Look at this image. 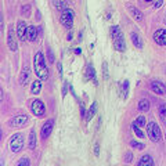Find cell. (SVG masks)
Segmentation results:
<instances>
[{
	"label": "cell",
	"instance_id": "cell-1",
	"mask_svg": "<svg viewBox=\"0 0 166 166\" xmlns=\"http://www.w3.org/2000/svg\"><path fill=\"white\" fill-rule=\"evenodd\" d=\"M33 65H35L36 76L39 78V79H42V80H47V79H49V71H47L45 55H43V53H42V51H37V53L35 54Z\"/></svg>",
	"mask_w": 166,
	"mask_h": 166
},
{
	"label": "cell",
	"instance_id": "cell-2",
	"mask_svg": "<svg viewBox=\"0 0 166 166\" xmlns=\"http://www.w3.org/2000/svg\"><path fill=\"white\" fill-rule=\"evenodd\" d=\"M111 37H112V42H114L115 49H116L119 53H125V50H126L125 36H123L121 28L118 27V25L111 27Z\"/></svg>",
	"mask_w": 166,
	"mask_h": 166
},
{
	"label": "cell",
	"instance_id": "cell-3",
	"mask_svg": "<svg viewBox=\"0 0 166 166\" xmlns=\"http://www.w3.org/2000/svg\"><path fill=\"white\" fill-rule=\"evenodd\" d=\"M147 134H148L149 140L154 141V143H158V141H161L162 139V132H161V127L158 126L157 122L151 121L147 125Z\"/></svg>",
	"mask_w": 166,
	"mask_h": 166
},
{
	"label": "cell",
	"instance_id": "cell-4",
	"mask_svg": "<svg viewBox=\"0 0 166 166\" xmlns=\"http://www.w3.org/2000/svg\"><path fill=\"white\" fill-rule=\"evenodd\" d=\"M73 17H75V13L72 11L71 9H65L61 11V17H60V21L64 27L67 28L68 31H71L72 27H73Z\"/></svg>",
	"mask_w": 166,
	"mask_h": 166
},
{
	"label": "cell",
	"instance_id": "cell-5",
	"mask_svg": "<svg viewBox=\"0 0 166 166\" xmlns=\"http://www.w3.org/2000/svg\"><path fill=\"white\" fill-rule=\"evenodd\" d=\"M9 147L13 152H19L24 147V136L22 134H14L11 139H10V143H9Z\"/></svg>",
	"mask_w": 166,
	"mask_h": 166
},
{
	"label": "cell",
	"instance_id": "cell-6",
	"mask_svg": "<svg viewBox=\"0 0 166 166\" xmlns=\"http://www.w3.org/2000/svg\"><path fill=\"white\" fill-rule=\"evenodd\" d=\"M31 109L33 115L37 118H43L46 114V107L43 101L42 100H35V101H32V105H31Z\"/></svg>",
	"mask_w": 166,
	"mask_h": 166
},
{
	"label": "cell",
	"instance_id": "cell-7",
	"mask_svg": "<svg viewBox=\"0 0 166 166\" xmlns=\"http://www.w3.org/2000/svg\"><path fill=\"white\" fill-rule=\"evenodd\" d=\"M149 89L152 90L155 94L158 96H165L166 94V86L165 83H162L159 80H152L149 82Z\"/></svg>",
	"mask_w": 166,
	"mask_h": 166
},
{
	"label": "cell",
	"instance_id": "cell-8",
	"mask_svg": "<svg viewBox=\"0 0 166 166\" xmlns=\"http://www.w3.org/2000/svg\"><path fill=\"white\" fill-rule=\"evenodd\" d=\"M152 39L158 46H166V29H163V28L157 29L154 32Z\"/></svg>",
	"mask_w": 166,
	"mask_h": 166
},
{
	"label": "cell",
	"instance_id": "cell-9",
	"mask_svg": "<svg viewBox=\"0 0 166 166\" xmlns=\"http://www.w3.org/2000/svg\"><path fill=\"white\" fill-rule=\"evenodd\" d=\"M28 122H29V118L27 115H18L10 121V126L11 127H24L28 125Z\"/></svg>",
	"mask_w": 166,
	"mask_h": 166
},
{
	"label": "cell",
	"instance_id": "cell-10",
	"mask_svg": "<svg viewBox=\"0 0 166 166\" xmlns=\"http://www.w3.org/2000/svg\"><path fill=\"white\" fill-rule=\"evenodd\" d=\"M7 46L11 51H15L18 49L17 45V39H15V32H14V28L10 27L9 28V35H7Z\"/></svg>",
	"mask_w": 166,
	"mask_h": 166
},
{
	"label": "cell",
	"instance_id": "cell-11",
	"mask_svg": "<svg viewBox=\"0 0 166 166\" xmlns=\"http://www.w3.org/2000/svg\"><path fill=\"white\" fill-rule=\"evenodd\" d=\"M17 36L19 40H25V37L28 36V27L25 21H19L17 25Z\"/></svg>",
	"mask_w": 166,
	"mask_h": 166
},
{
	"label": "cell",
	"instance_id": "cell-12",
	"mask_svg": "<svg viewBox=\"0 0 166 166\" xmlns=\"http://www.w3.org/2000/svg\"><path fill=\"white\" fill-rule=\"evenodd\" d=\"M53 126H54V122L53 121H47L45 125L42 126V130H40V137L43 140L50 137L51 132H53Z\"/></svg>",
	"mask_w": 166,
	"mask_h": 166
},
{
	"label": "cell",
	"instance_id": "cell-13",
	"mask_svg": "<svg viewBox=\"0 0 166 166\" xmlns=\"http://www.w3.org/2000/svg\"><path fill=\"white\" fill-rule=\"evenodd\" d=\"M127 10L130 11L132 17L134 18L136 21H139V22H141V21H143L144 15H143V13H141V10H139L137 7H134V6H132V4H127Z\"/></svg>",
	"mask_w": 166,
	"mask_h": 166
},
{
	"label": "cell",
	"instance_id": "cell-14",
	"mask_svg": "<svg viewBox=\"0 0 166 166\" xmlns=\"http://www.w3.org/2000/svg\"><path fill=\"white\" fill-rule=\"evenodd\" d=\"M28 80H29V67L24 65L22 71H21V75H19V83H21V86L25 87L28 85Z\"/></svg>",
	"mask_w": 166,
	"mask_h": 166
},
{
	"label": "cell",
	"instance_id": "cell-15",
	"mask_svg": "<svg viewBox=\"0 0 166 166\" xmlns=\"http://www.w3.org/2000/svg\"><path fill=\"white\" fill-rule=\"evenodd\" d=\"M86 80H93L94 85H97V79H96V71H94V67L89 64L87 65V69H86Z\"/></svg>",
	"mask_w": 166,
	"mask_h": 166
},
{
	"label": "cell",
	"instance_id": "cell-16",
	"mask_svg": "<svg viewBox=\"0 0 166 166\" xmlns=\"http://www.w3.org/2000/svg\"><path fill=\"white\" fill-rule=\"evenodd\" d=\"M154 159L151 155H143L137 162V166H152Z\"/></svg>",
	"mask_w": 166,
	"mask_h": 166
},
{
	"label": "cell",
	"instance_id": "cell-17",
	"mask_svg": "<svg viewBox=\"0 0 166 166\" xmlns=\"http://www.w3.org/2000/svg\"><path fill=\"white\" fill-rule=\"evenodd\" d=\"M36 144H37V139H36V132L35 129H32L31 133H29V139H28V147L29 149H35Z\"/></svg>",
	"mask_w": 166,
	"mask_h": 166
},
{
	"label": "cell",
	"instance_id": "cell-18",
	"mask_svg": "<svg viewBox=\"0 0 166 166\" xmlns=\"http://www.w3.org/2000/svg\"><path fill=\"white\" fill-rule=\"evenodd\" d=\"M130 39H132V42H133L134 47H137L139 50L143 49V40H141V37H140L136 32H132L130 33Z\"/></svg>",
	"mask_w": 166,
	"mask_h": 166
},
{
	"label": "cell",
	"instance_id": "cell-19",
	"mask_svg": "<svg viewBox=\"0 0 166 166\" xmlns=\"http://www.w3.org/2000/svg\"><path fill=\"white\" fill-rule=\"evenodd\" d=\"M37 35H39L37 28L33 27V25H29V27H28V39L31 42H35L36 39H37Z\"/></svg>",
	"mask_w": 166,
	"mask_h": 166
},
{
	"label": "cell",
	"instance_id": "cell-20",
	"mask_svg": "<svg viewBox=\"0 0 166 166\" xmlns=\"http://www.w3.org/2000/svg\"><path fill=\"white\" fill-rule=\"evenodd\" d=\"M121 94L123 100H127V96H129V80H123L121 85Z\"/></svg>",
	"mask_w": 166,
	"mask_h": 166
},
{
	"label": "cell",
	"instance_id": "cell-21",
	"mask_svg": "<svg viewBox=\"0 0 166 166\" xmlns=\"http://www.w3.org/2000/svg\"><path fill=\"white\" fill-rule=\"evenodd\" d=\"M149 107H151V104H149L148 100H140L139 101V105H137V108H139V111H141V112H147V111H149Z\"/></svg>",
	"mask_w": 166,
	"mask_h": 166
},
{
	"label": "cell",
	"instance_id": "cell-22",
	"mask_svg": "<svg viewBox=\"0 0 166 166\" xmlns=\"http://www.w3.org/2000/svg\"><path fill=\"white\" fill-rule=\"evenodd\" d=\"M42 90V79H37V80H35L33 83H32V87H31V93L32 94H39Z\"/></svg>",
	"mask_w": 166,
	"mask_h": 166
},
{
	"label": "cell",
	"instance_id": "cell-23",
	"mask_svg": "<svg viewBox=\"0 0 166 166\" xmlns=\"http://www.w3.org/2000/svg\"><path fill=\"white\" fill-rule=\"evenodd\" d=\"M96 112H97V103H93L91 105H90V109H89V112L86 114V121L89 122V121H91L93 119V116L96 115Z\"/></svg>",
	"mask_w": 166,
	"mask_h": 166
},
{
	"label": "cell",
	"instance_id": "cell-24",
	"mask_svg": "<svg viewBox=\"0 0 166 166\" xmlns=\"http://www.w3.org/2000/svg\"><path fill=\"white\" fill-rule=\"evenodd\" d=\"M158 114H159L161 121L166 125V103H162L161 105L158 107Z\"/></svg>",
	"mask_w": 166,
	"mask_h": 166
},
{
	"label": "cell",
	"instance_id": "cell-25",
	"mask_svg": "<svg viewBox=\"0 0 166 166\" xmlns=\"http://www.w3.org/2000/svg\"><path fill=\"white\" fill-rule=\"evenodd\" d=\"M132 129H133V132H134V134L139 137V139H144V133L141 132V129H140V126H137L133 122V125H132Z\"/></svg>",
	"mask_w": 166,
	"mask_h": 166
},
{
	"label": "cell",
	"instance_id": "cell-26",
	"mask_svg": "<svg viewBox=\"0 0 166 166\" xmlns=\"http://www.w3.org/2000/svg\"><path fill=\"white\" fill-rule=\"evenodd\" d=\"M53 4H54V7L57 10H60V11H63V10L67 9V6H65V3H64L63 0H54Z\"/></svg>",
	"mask_w": 166,
	"mask_h": 166
},
{
	"label": "cell",
	"instance_id": "cell-27",
	"mask_svg": "<svg viewBox=\"0 0 166 166\" xmlns=\"http://www.w3.org/2000/svg\"><path fill=\"white\" fill-rule=\"evenodd\" d=\"M130 147H133V148H136V149H139V151H141V149L145 148V145H144L143 143L136 141V140H132V141H130Z\"/></svg>",
	"mask_w": 166,
	"mask_h": 166
},
{
	"label": "cell",
	"instance_id": "cell-28",
	"mask_svg": "<svg viewBox=\"0 0 166 166\" xmlns=\"http://www.w3.org/2000/svg\"><path fill=\"white\" fill-rule=\"evenodd\" d=\"M134 123H136L137 126H140V127H144V126H145V118H144V116H139V118H136Z\"/></svg>",
	"mask_w": 166,
	"mask_h": 166
},
{
	"label": "cell",
	"instance_id": "cell-29",
	"mask_svg": "<svg viewBox=\"0 0 166 166\" xmlns=\"http://www.w3.org/2000/svg\"><path fill=\"white\" fill-rule=\"evenodd\" d=\"M29 165H31L29 158H21V159L18 161V166H29Z\"/></svg>",
	"mask_w": 166,
	"mask_h": 166
},
{
	"label": "cell",
	"instance_id": "cell-30",
	"mask_svg": "<svg viewBox=\"0 0 166 166\" xmlns=\"http://www.w3.org/2000/svg\"><path fill=\"white\" fill-rule=\"evenodd\" d=\"M47 60H49L50 64H54V63H55V60H54V53H53V50H51V49L47 50Z\"/></svg>",
	"mask_w": 166,
	"mask_h": 166
},
{
	"label": "cell",
	"instance_id": "cell-31",
	"mask_svg": "<svg viewBox=\"0 0 166 166\" xmlns=\"http://www.w3.org/2000/svg\"><path fill=\"white\" fill-rule=\"evenodd\" d=\"M21 13H22V15H29V13H31V6H29V4L22 6V9H21Z\"/></svg>",
	"mask_w": 166,
	"mask_h": 166
},
{
	"label": "cell",
	"instance_id": "cell-32",
	"mask_svg": "<svg viewBox=\"0 0 166 166\" xmlns=\"http://www.w3.org/2000/svg\"><path fill=\"white\" fill-rule=\"evenodd\" d=\"M132 159H133V154H132L130 151H129V152H126L125 154V162L126 163H130Z\"/></svg>",
	"mask_w": 166,
	"mask_h": 166
},
{
	"label": "cell",
	"instance_id": "cell-33",
	"mask_svg": "<svg viewBox=\"0 0 166 166\" xmlns=\"http://www.w3.org/2000/svg\"><path fill=\"white\" fill-rule=\"evenodd\" d=\"M103 75H104V78H108V65H107V63H103Z\"/></svg>",
	"mask_w": 166,
	"mask_h": 166
},
{
	"label": "cell",
	"instance_id": "cell-34",
	"mask_svg": "<svg viewBox=\"0 0 166 166\" xmlns=\"http://www.w3.org/2000/svg\"><path fill=\"white\" fill-rule=\"evenodd\" d=\"M93 151H94V155H96V157H98V155H100V144H98V143L94 144V148H93Z\"/></svg>",
	"mask_w": 166,
	"mask_h": 166
},
{
	"label": "cell",
	"instance_id": "cell-35",
	"mask_svg": "<svg viewBox=\"0 0 166 166\" xmlns=\"http://www.w3.org/2000/svg\"><path fill=\"white\" fill-rule=\"evenodd\" d=\"M67 90H68V82H64V85H63V97L67 96Z\"/></svg>",
	"mask_w": 166,
	"mask_h": 166
},
{
	"label": "cell",
	"instance_id": "cell-36",
	"mask_svg": "<svg viewBox=\"0 0 166 166\" xmlns=\"http://www.w3.org/2000/svg\"><path fill=\"white\" fill-rule=\"evenodd\" d=\"M162 3H163V0H155V1H154V7H155V9H159L162 6Z\"/></svg>",
	"mask_w": 166,
	"mask_h": 166
},
{
	"label": "cell",
	"instance_id": "cell-37",
	"mask_svg": "<svg viewBox=\"0 0 166 166\" xmlns=\"http://www.w3.org/2000/svg\"><path fill=\"white\" fill-rule=\"evenodd\" d=\"M57 69H58L60 76H63V65H61V63H58V64H57Z\"/></svg>",
	"mask_w": 166,
	"mask_h": 166
},
{
	"label": "cell",
	"instance_id": "cell-38",
	"mask_svg": "<svg viewBox=\"0 0 166 166\" xmlns=\"http://www.w3.org/2000/svg\"><path fill=\"white\" fill-rule=\"evenodd\" d=\"M80 115H82V118H83V116L86 118V108L83 107V105L80 107Z\"/></svg>",
	"mask_w": 166,
	"mask_h": 166
},
{
	"label": "cell",
	"instance_id": "cell-39",
	"mask_svg": "<svg viewBox=\"0 0 166 166\" xmlns=\"http://www.w3.org/2000/svg\"><path fill=\"white\" fill-rule=\"evenodd\" d=\"M0 21H1V32L4 31V19H3V15H1V18H0Z\"/></svg>",
	"mask_w": 166,
	"mask_h": 166
},
{
	"label": "cell",
	"instance_id": "cell-40",
	"mask_svg": "<svg viewBox=\"0 0 166 166\" xmlns=\"http://www.w3.org/2000/svg\"><path fill=\"white\" fill-rule=\"evenodd\" d=\"M73 53H75V54H78V55H79V54H82V49H79V47H78V49H75V50H73Z\"/></svg>",
	"mask_w": 166,
	"mask_h": 166
},
{
	"label": "cell",
	"instance_id": "cell-41",
	"mask_svg": "<svg viewBox=\"0 0 166 166\" xmlns=\"http://www.w3.org/2000/svg\"><path fill=\"white\" fill-rule=\"evenodd\" d=\"M67 40H72V33H71V32H68V35H67Z\"/></svg>",
	"mask_w": 166,
	"mask_h": 166
},
{
	"label": "cell",
	"instance_id": "cell-42",
	"mask_svg": "<svg viewBox=\"0 0 166 166\" xmlns=\"http://www.w3.org/2000/svg\"><path fill=\"white\" fill-rule=\"evenodd\" d=\"M82 39H83V32H79V39H78V40L82 42Z\"/></svg>",
	"mask_w": 166,
	"mask_h": 166
},
{
	"label": "cell",
	"instance_id": "cell-43",
	"mask_svg": "<svg viewBox=\"0 0 166 166\" xmlns=\"http://www.w3.org/2000/svg\"><path fill=\"white\" fill-rule=\"evenodd\" d=\"M144 1H147V3H151V1H152V0H144Z\"/></svg>",
	"mask_w": 166,
	"mask_h": 166
},
{
	"label": "cell",
	"instance_id": "cell-44",
	"mask_svg": "<svg viewBox=\"0 0 166 166\" xmlns=\"http://www.w3.org/2000/svg\"><path fill=\"white\" fill-rule=\"evenodd\" d=\"M165 24H166V14H165Z\"/></svg>",
	"mask_w": 166,
	"mask_h": 166
},
{
	"label": "cell",
	"instance_id": "cell-45",
	"mask_svg": "<svg viewBox=\"0 0 166 166\" xmlns=\"http://www.w3.org/2000/svg\"><path fill=\"white\" fill-rule=\"evenodd\" d=\"M165 140H166V139H165Z\"/></svg>",
	"mask_w": 166,
	"mask_h": 166
}]
</instances>
